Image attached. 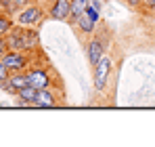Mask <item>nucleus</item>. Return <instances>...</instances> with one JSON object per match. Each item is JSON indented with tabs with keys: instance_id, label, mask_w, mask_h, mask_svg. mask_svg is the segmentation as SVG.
<instances>
[{
	"instance_id": "20e7f679",
	"label": "nucleus",
	"mask_w": 155,
	"mask_h": 147,
	"mask_svg": "<svg viewBox=\"0 0 155 147\" xmlns=\"http://www.w3.org/2000/svg\"><path fill=\"white\" fill-rule=\"evenodd\" d=\"M109 72H111V59H109V57H103V59L94 65V88H97V91H103L105 88L107 78H109Z\"/></svg>"
},
{
	"instance_id": "412c9836",
	"label": "nucleus",
	"mask_w": 155,
	"mask_h": 147,
	"mask_svg": "<svg viewBox=\"0 0 155 147\" xmlns=\"http://www.w3.org/2000/svg\"><path fill=\"white\" fill-rule=\"evenodd\" d=\"M126 2H128L130 6H138V4H140V2H143V0H126Z\"/></svg>"
},
{
	"instance_id": "9b49d317",
	"label": "nucleus",
	"mask_w": 155,
	"mask_h": 147,
	"mask_svg": "<svg viewBox=\"0 0 155 147\" xmlns=\"http://www.w3.org/2000/svg\"><path fill=\"white\" fill-rule=\"evenodd\" d=\"M23 34H25V50L38 49V42H40V36H38V32H36L34 27H27V29H23Z\"/></svg>"
},
{
	"instance_id": "39448f33",
	"label": "nucleus",
	"mask_w": 155,
	"mask_h": 147,
	"mask_svg": "<svg viewBox=\"0 0 155 147\" xmlns=\"http://www.w3.org/2000/svg\"><path fill=\"white\" fill-rule=\"evenodd\" d=\"M27 82H29L34 88H38V91L51 88V84H52L48 72H46V70H40V67H34V70L27 72Z\"/></svg>"
},
{
	"instance_id": "0eeeda50",
	"label": "nucleus",
	"mask_w": 155,
	"mask_h": 147,
	"mask_svg": "<svg viewBox=\"0 0 155 147\" xmlns=\"http://www.w3.org/2000/svg\"><path fill=\"white\" fill-rule=\"evenodd\" d=\"M69 13H71V0H54V4L51 9V17L54 21L69 19Z\"/></svg>"
},
{
	"instance_id": "f3484780",
	"label": "nucleus",
	"mask_w": 155,
	"mask_h": 147,
	"mask_svg": "<svg viewBox=\"0 0 155 147\" xmlns=\"http://www.w3.org/2000/svg\"><path fill=\"white\" fill-rule=\"evenodd\" d=\"M8 76H11V72H8V67L0 61V82H4V80H8Z\"/></svg>"
},
{
	"instance_id": "9d476101",
	"label": "nucleus",
	"mask_w": 155,
	"mask_h": 147,
	"mask_svg": "<svg viewBox=\"0 0 155 147\" xmlns=\"http://www.w3.org/2000/svg\"><path fill=\"white\" fill-rule=\"evenodd\" d=\"M90 4V0H71V13H69V21L76 23V19L80 15H84L86 6Z\"/></svg>"
},
{
	"instance_id": "1a4fd4ad",
	"label": "nucleus",
	"mask_w": 155,
	"mask_h": 147,
	"mask_svg": "<svg viewBox=\"0 0 155 147\" xmlns=\"http://www.w3.org/2000/svg\"><path fill=\"white\" fill-rule=\"evenodd\" d=\"M105 55H103V42L101 40H90L88 42V61L92 63V65H97L101 59H103Z\"/></svg>"
},
{
	"instance_id": "2eb2a0df",
	"label": "nucleus",
	"mask_w": 155,
	"mask_h": 147,
	"mask_svg": "<svg viewBox=\"0 0 155 147\" xmlns=\"http://www.w3.org/2000/svg\"><path fill=\"white\" fill-rule=\"evenodd\" d=\"M11 29H13V21H11V19L0 11V36H6Z\"/></svg>"
},
{
	"instance_id": "dca6fc26",
	"label": "nucleus",
	"mask_w": 155,
	"mask_h": 147,
	"mask_svg": "<svg viewBox=\"0 0 155 147\" xmlns=\"http://www.w3.org/2000/svg\"><path fill=\"white\" fill-rule=\"evenodd\" d=\"M84 13H86V15H88V17H90V19H92V21H94V23H97V21H99V13H101V11H97V9H94V6H92V4H88V6H86V11H84Z\"/></svg>"
},
{
	"instance_id": "423d86ee",
	"label": "nucleus",
	"mask_w": 155,
	"mask_h": 147,
	"mask_svg": "<svg viewBox=\"0 0 155 147\" xmlns=\"http://www.w3.org/2000/svg\"><path fill=\"white\" fill-rule=\"evenodd\" d=\"M4 38H6L8 50H25V34H23V29L15 27V29H11Z\"/></svg>"
},
{
	"instance_id": "f8f14e48",
	"label": "nucleus",
	"mask_w": 155,
	"mask_h": 147,
	"mask_svg": "<svg viewBox=\"0 0 155 147\" xmlns=\"http://www.w3.org/2000/svg\"><path fill=\"white\" fill-rule=\"evenodd\" d=\"M19 99L23 101V103H29V105H34V101H36V97H38V88H34L31 84H27V86H23L19 93Z\"/></svg>"
},
{
	"instance_id": "a211bd4d",
	"label": "nucleus",
	"mask_w": 155,
	"mask_h": 147,
	"mask_svg": "<svg viewBox=\"0 0 155 147\" xmlns=\"http://www.w3.org/2000/svg\"><path fill=\"white\" fill-rule=\"evenodd\" d=\"M6 50H8V46H6V38H4V36H0V57H2Z\"/></svg>"
},
{
	"instance_id": "4468645a",
	"label": "nucleus",
	"mask_w": 155,
	"mask_h": 147,
	"mask_svg": "<svg viewBox=\"0 0 155 147\" xmlns=\"http://www.w3.org/2000/svg\"><path fill=\"white\" fill-rule=\"evenodd\" d=\"M76 23H78V27H80V29H82L84 34H92V29H94V21H92V19H90V17H88L86 13L78 17Z\"/></svg>"
},
{
	"instance_id": "7ed1b4c3",
	"label": "nucleus",
	"mask_w": 155,
	"mask_h": 147,
	"mask_svg": "<svg viewBox=\"0 0 155 147\" xmlns=\"http://www.w3.org/2000/svg\"><path fill=\"white\" fill-rule=\"evenodd\" d=\"M29 82H27V74L23 72H13L8 76V80H4V82H0V86L6 91V93H11V95H17L23 86H27Z\"/></svg>"
},
{
	"instance_id": "f257e3e1",
	"label": "nucleus",
	"mask_w": 155,
	"mask_h": 147,
	"mask_svg": "<svg viewBox=\"0 0 155 147\" xmlns=\"http://www.w3.org/2000/svg\"><path fill=\"white\" fill-rule=\"evenodd\" d=\"M42 19V9H38L36 4H25L23 9H19V15H17V21L23 27H34V25L40 23Z\"/></svg>"
},
{
	"instance_id": "ddd939ff",
	"label": "nucleus",
	"mask_w": 155,
	"mask_h": 147,
	"mask_svg": "<svg viewBox=\"0 0 155 147\" xmlns=\"http://www.w3.org/2000/svg\"><path fill=\"white\" fill-rule=\"evenodd\" d=\"M25 4H29V0H0V6L8 13H19V9H23Z\"/></svg>"
},
{
	"instance_id": "aec40b11",
	"label": "nucleus",
	"mask_w": 155,
	"mask_h": 147,
	"mask_svg": "<svg viewBox=\"0 0 155 147\" xmlns=\"http://www.w3.org/2000/svg\"><path fill=\"white\" fill-rule=\"evenodd\" d=\"M147 4V9H155V0H143Z\"/></svg>"
},
{
	"instance_id": "6ab92c4d",
	"label": "nucleus",
	"mask_w": 155,
	"mask_h": 147,
	"mask_svg": "<svg viewBox=\"0 0 155 147\" xmlns=\"http://www.w3.org/2000/svg\"><path fill=\"white\" fill-rule=\"evenodd\" d=\"M90 4H92L97 11H101V0H90Z\"/></svg>"
},
{
	"instance_id": "f03ea898",
	"label": "nucleus",
	"mask_w": 155,
	"mask_h": 147,
	"mask_svg": "<svg viewBox=\"0 0 155 147\" xmlns=\"http://www.w3.org/2000/svg\"><path fill=\"white\" fill-rule=\"evenodd\" d=\"M0 61L8 67V72H21V70H25L27 65V57L23 55V50H6L2 57H0Z\"/></svg>"
},
{
	"instance_id": "6e6552de",
	"label": "nucleus",
	"mask_w": 155,
	"mask_h": 147,
	"mask_svg": "<svg viewBox=\"0 0 155 147\" xmlns=\"http://www.w3.org/2000/svg\"><path fill=\"white\" fill-rule=\"evenodd\" d=\"M54 105H57V99H54L51 88L38 91V97L34 101V107H54Z\"/></svg>"
}]
</instances>
